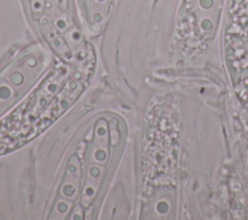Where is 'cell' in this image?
I'll return each instance as SVG.
<instances>
[{"label":"cell","mask_w":248,"mask_h":220,"mask_svg":"<svg viewBox=\"0 0 248 220\" xmlns=\"http://www.w3.org/2000/svg\"><path fill=\"white\" fill-rule=\"evenodd\" d=\"M81 77L58 85L41 82L0 120V154H6L41 134L72 106L87 85Z\"/></svg>","instance_id":"obj_1"},{"label":"cell","mask_w":248,"mask_h":220,"mask_svg":"<svg viewBox=\"0 0 248 220\" xmlns=\"http://www.w3.org/2000/svg\"><path fill=\"white\" fill-rule=\"evenodd\" d=\"M226 58L232 75L248 77V0H231L225 33Z\"/></svg>","instance_id":"obj_2"}]
</instances>
